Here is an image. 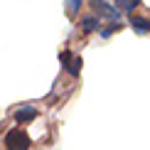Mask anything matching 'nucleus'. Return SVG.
I'll use <instances>...</instances> for the list:
<instances>
[{"label":"nucleus","instance_id":"nucleus-3","mask_svg":"<svg viewBox=\"0 0 150 150\" xmlns=\"http://www.w3.org/2000/svg\"><path fill=\"white\" fill-rule=\"evenodd\" d=\"M59 62H62V69H67V74H69V76H74V79H76L79 74H81V67H84V62H81V57L71 54L69 49H62Z\"/></svg>","mask_w":150,"mask_h":150},{"label":"nucleus","instance_id":"nucleus-6","mask_svg":"<svg viewBox=\"0 0 150 150\" xmlns=\"http://www.w3.org/2000/svg\"><path fill=\"white\" fill-rule=\"evenodd\" d=\"M130 27H133L138 35H148V32H150V20H148V17L130 15Z\"/></svg>","mask_w":150,"mask_h":150},{"label":"nucleus","instance_id":"nucleus-7","mask_svg":"<svg viewBox=\"0 0 150 150\" xmlns=\"http://www.w3.org/2000/svg\"><path fill=\"white\" fill-rule=\"evenodd\" d=\"M118 3V10L126 12V15H133V10L140 5V0H116Z\"/></svg>","mask_w":150,"mask_h":150},{"label":"nucleus","instance_id":"nucleus-5","mask_svg":"<svg viewBox=\"0 0 150 150\" xmlns=\"http://www.w3.org/2000/svg\"><path fill=\"white\" fill-rule=\"evenodd\" d=\"M79 27H81L84 35H91V32H96V30H101V22H98L96 15H84L81 22H79Z\"/></svg>","mask_w":150,"mask_h":150},{"label":"nucleus","instance_id":"nucleus-1","mask_svg":"<svg viewBox=\"0 0 150 150\" xmlns=\"http://www.w3.org/2000/svg\"><path fill=\"white\" fill-rule=\"evenodd\" d=\"M3 145H5V150H30L32 148V140H30L27 130L17 126V128H8L5 130Z\"/></svg>","mask_w":150,"mask_h":150},{"label":"nucleus","instance_id":"nucleus-4","mask_svg":"<svg viewBox=\"0 0 150 150\" xmlns=\"http://www.w3.org/2000/svg\"><path fill=\"white\" fill-rule=\"evenodd\" d=\"M37 116H40V108H35L32 103L17 106V111H15V123H17V126H27V123H32Z\"/></svg>","mask_w":150,"mask_h":150},{"label":"nucleus","instance_id":"nucleus-8","mask_svg":"<svg viewBox=\"0 0 150 150\" xmlns=\"http://www.w3.org/2000/svg\"><path fill=\"white\" fill-rule=\"evenodd\" d=\"M81 3H84V0H67V12L74 17V15L81 10Z\"/></svg>","mask_w":150,"mask_h":150},{"label":"nucleus","instance_id":"nucleus-2","mask_svg":"<svg viewBox=\"0 0 150 150\" xmlns=\"http://www.w3.org/2000/svg\"><path fill=\"white\" fill-rule=\"evenodd\" d=\"M89 5H91V10H93V15H101L103 20H108V22H121V15L123 12L121 10H116L111 3H106V0H89Z\"/></svg>","mask_w":150,"mask_h":150}]
</instances>
